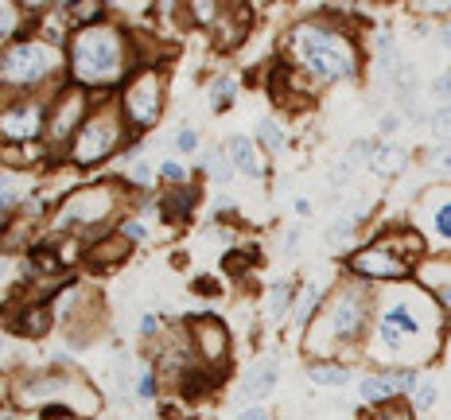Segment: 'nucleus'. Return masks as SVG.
<instances>
[{
  "label": "nucleus",
  "mask_w": 451,
  "mask_h": 420,
  "mask_svg": "<svg viewBox=\"0 0 451 420\" xmlns=\"http://www.w3.org/2000/svg\"><path fill=\"white\" fill-rule=\"evenodd\" d=\"M439 335V304L420 288H389L378 304L374 350L385 358H428L432 338Z\"/></svg>",
  "instance_id": "nucleus-1"
},
{
  "label": "nucleus",
  "mask_w": 451,
  "mask_h": 420,
  "mask_svg": "<svg viewBox=\"0 0 451 420\" xmlns=\"http://www.w3.org/2000/svg\"><path fill=\"white\" fill-rule=\"evenodd\" d=\"M71 74L82 86H113L129 74V39L113 24L78 27L71 39Z\"/></svg>",
  "instance_id": "nucleus-2"
},
{
  "label": "nucleus",
  "mask_w": 451,
  "mask_h": 420,
  "mask_svg": "<svg viewBox=\"0 0 451 420\" xmlns=\"http://www.w3.org/2000/svg\"><path fill=\"white\" fill-rule=\"evenodd\" d=\"M292 55L300 59V66L308 74H315L319 82H339V78H354L358 74V51L354 39L343 36L331 24H296L292 39H288Z\"/></svg>",
  "instance_id": "nucleus-3"
},
{
  "label": "nucleus",
  "mask_w": 451,
  "mask_h": 420,
  "mask_svg": "<svg viewBox=\"0 0 451 420\" xmlns=\"http://www.w3.org/2000/svg\"><path fill=\"white\" fill-rule=\"evenodd\" d=\"M369 315V300L358 288H339L327 300L323 315L315 319V327L308 331V350L311 354H331V350L346 347L362 335Z\"/></svg>",
  "instance_id": "nucleus-4"
},
{
  "label": "nucleus",
  "mask_w": 451,
  "mask_h": 420,
  "mask_svg": "<svg viewBox=\"0 0 451 420\" xmlns=\"http://www.w3.org/2000/svg\"><path fill=\"white\" fill-rule=\"evenodd\" d=\"M62 51L47 39H20L4 51V62H0V78L8 90H27V86L47 82L51 74L59 71Z\"/></svg>",
  "instance_id": "nucleus-5"
},
{
  "label": "nucleus",
  "mask_w": 451,
  "mask_h": 420,
  "mask_svg": "<svg viewBox=\"0 0 451 420\" xmlns=\"http://www.w3.org/2000/svg\"><path fill=\"white\" fill-rule=\"evenodd\" d=\"M121 136H125V109L101 106L97 113L86 117V125L78 129V136L71 140V160L78 164V168L97 164V160H106V156L117 152Z\"/></svg>",
  "instance_id": "nucleus-6"
},
{
  "label": "nucleus",
  "mask_w": 451,
  "mask_h": 420,
  "mask_svg": "<svg viewBox=\"0 0 451 420\" xmlns=\"http://www.w3.org/2000/svg\"><path fill=\"white\" fill-rule=\"evenodd\" d=\"M121 210V191L113 183H97V187H82L74 191L55 214L59 230H78V226H101Z\"/></svg>",
  "instance_id": "nucleus-7"
},
{
  "label": "nucleus",
  "mask_w": 451,
  "mask_h": 420,
  "mask_svg": "<svg viewBox=\"0 0 451 420\" xmlns=\"http://www.w3.org/2000/svg\"><path fill=\"white\" fill-rule=\"evenodd\" d=\"M121 109H125V121L136 132L152 129L160 121V113H164V74L156 66H141L129 78L125 94H121Z\"/></svg>",
  "instance_id": "nucleus-8"
},
{
  "label": "nucleus",
  "mask_w": 451,
  "mask_h": 420,
  "mask_svg": "<svg viewBox=\"0 0 451 420\" xmlns=\"http://www.w3.org/2000/svg\"><path fill=\"white\" fill-rule=\"evenodd\" d=\"M16 401L20 405H32V401H51V397H62L74 412H90L97 408V397L94 389L82 382V378H71V373H39V378H24V382L16 385Z\"/></svg>",
  "instance_id": "nucleus-9"
},
{
  "label": "nucleus",
  "mask_w": 451,
  "mask_h": 420,
  "mask_svg": "<svg viewBox=\"0 0 451 420\" xmlns=\"http://www.w3.org/2000/svg\"><path fill=\"white\" fill-rule=\"evenodd\" d=\"M413 226L424 230L436 245H448L451 249V187H428L420 199H416L413 210Z\"/></svg>",
  "instance_id": "nucleus-10"
},
{
  "label": "nucleus",
  "mask_w": 451,
  "mask_h": 420,
  "mask_svg": "<svg viewBox=\"0 0 451 420\" xmlns=\"http://www.w3.org/2000/svg\"><path fill=\"white\" fill-rule=\"evenodd\" d=\"M350 273L369 276V280H404L413 273V264L401 261L389 241H378V245H366V249H358L350 257Z\"/></svg>",
  "instance_id": "nucleus-11"
},
{
  "label": "nucleus",
  "mask_w": 451,
  "mask_h": 420,
  "mask_svg": "<svg viewBox=\"0 0 451 420\" xmlns=\"http://www.w3.org/2000/svg\"><path fill=\"white\" fill-rule=\"evenodd\" d=\"M86 125V94L82 90H66L59 94L55 109L47 117V140L51 145H62L66 136H78V129Z\"/></svg>",
  "instance_id": "nucleus-12"
},
{
  "label": "nucleus",
  "mask_w": 451,
  "mask_h": 420,
  "mask_svg": "<svg viewBox=\"0 0 451 420\" xmlns=\"http://www.w3.org/2000/svg\"><path fill=\"white\" fill-rule=\"evenodd\" d=\"M0 129H4V140H8L12 148L36 140L39 132L47 129V121H43V106H39V101H12V106L4 109Z\"/></svg>",
  "instance_id": "nucleus-13"
},
{
  "label": "nucleus",
  "mask_w": 451,
  "mask_h": 420,
  "mask_svg": "<svg viewBox=\"0 0 451 420\" xmlns=\"http://www.w3.org/2000/svg\"><path fill=\"white\" fill-rule=\"evenodd\" d=\"M413 276H416V284H420L439 308H448L451 312V253L420 257V261L413 264Z\"/></svg>",
  "instance_id": "nucleus-14"
},
{
  "label": "nucleus",
  "mask_w": 451,
  "mask_h": 420,
  "mask_svg": "<svg viewBox=\"0 0 451 420\" xmlns=\"http://www.w3.org/2000/svg\"><path fill=\"white\" fill-rule=\"evenodd\" d=\"M416 385H420V373L413 370H389V373H369L362 378V401H389L397 393H416Z\"/></svg>",
  "instance_id": "nucleus-15"
},
{
  "label": "nucleus",
  "mask_w": 451,
  "mask_h": 420,
  "mask_svg": "<svg viewBox=\"0 0 451 420\" xmlns=\"http://www.w3.org/2000/svg\"><path fill=\"white\" fill-rule=\"evenodd\" d=\"M191 338L199 343V354L206 362H222L226 350H230V335H226L222 319H214V315H199L195 323H187Z\"/></svg>",
  "instance_id": "nucleus-16"
},
{
  "label": "nucleus",
  "mask_w": 451,
  "mask_h": 420,
  "mask_svg": "<svg viewBox=\"0 0 451 420\" xmlns=\"http://www.w3.org/2000/svg\"><path fill=\"white\" fill-rule=\"evenodd\" d=\"M226 156L234 160V168L245 171V175H253V180H261L265 175V160H261V152H257V145H253L249 136H230Z\"/></svg>",
  "instance_id": "nucleus-17"
},
{
  "label": "nucleus",
  "mask_w": 451,
  "mask_h": 420,
  "mask_svg": "<svg viewBox=\"0 0 451 420\" xmlns=\"http://www.w3.org/2000/svg\"><path fill=\"white\" fill-rule=\"evenodd\" d=\"M276 389V358H261L257 366L249 370V378L241 382V397H269Z\"/></svg>",
  "instance_id": "nucleus-18"
},
{
  "label": "nucleus",
  "mask_w": 451,
  "mask_h": 420,
  "mask_svg": "<svg viewBox=\"0 0 451 420\" xmlns=\"http://www.w3.org/2000/svg\"><path fill=\"white\" fill-rule=\"evenodd\" d=\"M27 191H36V187H32V180H27L24 171H20V168H4V191H0V206H4V210H16L24 199H32Z\"/></svg>",
  "instance_id": "nucleus-19"
},
{
  "label": "nucleus",
  "mask_w": 451,
  "mask_h": 420,
  "mask_svg": "<svg viewBox=\"0 0 451 420\" xmlns=\"http://www.w3.org/2000/svg\"><path fill=\"white\" fill-rule=\"evenodd\" d=\"M195 187H171V191L160 199V210H164V218L167 222H183V218L195 210Z\"/></svg>",
  "instance_id": "nucleus-20"
},
{
  "label": "nucleus",
  "mask_w": 451,
  "mask_h": 420,
  "mask_svg": "<svg viewBox=\"0 0 451 420\" xmlns=\"http://www.w3.org/2000/svg\"><path fill=\"white\" fill-rule=\"evenodd\" d=\"M125 253H129V238H125V234L117 230L113 238H97V245L90 249V261L106 269V264H117L121 257H125Z\"/></svg>",
  "instance_id": "nucleus-21"
},
{
  "label": "nucleus",
  "mask_w": 451,
  "mask_h": 420,
  "mask_svg": "<svg viewBox=\"0 0 451 420\" xmlns=\"http://www.w3.org/2000/svg\"><path fill=\"white\" fill-rule=\"evenodd\" d=\"M315 308H319V284H304L296 308H292V327H308Z\"/></svg>",
  "instance_id": "nucleus-22"
},
{
  "label": "nucleus",
  "mask_w": 451,
  "mask_h": 420,
  "mask_svg": "<svg viewBox=\"0 0 451 420\" xmlns=\"http://www.w3.org/2000/svg\"><path fill=\"white\" fill-rule=\"evenodd\" d=\"M308 378L315 385H346V382H350V370L339 366V362H311Z\"/></svg>",
  "instance_id": "nucleus-23"
},
{
  "label": "nucleus",
  "mask_w": 451,
  "mask_h": 420,
  "mask_svg": "<svg viewBox=\"0 0 451 420\" xmlns=\"http://www.w3.org/2000/svg\"><path fill=\"white\" fill-rule=\"evenodd\" d=\"M354 226H358V214H339L331 226H327V245H331V249H346L350 238H354Z\"/></svg>",
  "instance_id": "nucleus-24"
},
{
  "label": "nucleus",
  "mask_w": 451,
  "mask_h": 420,
  "mask_svg": "<svg viewBox=\"0 0 451 420\" xmlns=\"http://www.w3.org/2000/svg\"><path fill=\"white\" fill-rule=\"evenodd\" d=\"M369 168L378 171V175H397L404 168V152L401 148H378L374 160H369Z\"/></svg>",
  "instance_id": "nucleus-25"
},
{
  "label": "nucleus",
  "mask_w": 451,
  "mask_h": 420,
  "mask_svg": "<svg viewBox=\"0 0 451 420\" xmlns=\"http://www.w3.org/2000/svg\"><path fill=\"white\" fill-rule=\"evenodd\" d=\"M27 319H12V331H20V335H43L51 323V312L47 308H32V312H24Z\"/></svg>",
  "instance_id": "nucleus-26"
},
{
  "label": "nucleus",
  "mask_w": 451,
  "mask_h": 420,
  "mask_svg": "<svg viewBox=\"0 0 451 420\" xmlns=\"http://www.w3.org/2000/svg\"><path fill=\"white\" fill-rule=\"evenodd\" d=\"M234 90H238V82H234L230 74L214 78V86H210V109H230V101H234Z\"/></svg>",
  "instance_id": "nucleus-27"
},
{
  "label": "nucleus",
  "mask_w": 451,
  "mask_h": 420,
  "mask_svg": "<svg viewBox=\"0 0 451 420\" xmlns=\"http://www.w3.org/2000/svg\"><path fill=\"white\" fill-rule=\"evenodd\" d=\"M20 20H24V16H20V4L4 0V8H0V36L16 43V36H20Z\"/></svg>",
  "instance_id": "nucleus-28"
},
{
  "label": "nucleus",
  "mask_w": 451,
  "mask_h": 420,
  "mask_svg": "<svg viewBox=\"0 0 451 420\" xmlns=\"http://www.w3.org/2000/svg\"><path fill=\"white\" fill-rule=\"evenodd\" d=\"M206 168H210V175L214 180H230V175H234V160L230 156H222V152H206Z\"/></svg>",
  "instance_id": "nucleus-29"
},
{
  "label": "nucleus",
  "mask_w": 451,
  "mask_h": 420,
  "mask_svg": "<svg viewBox=\"0 0 451 420\" xmlns=\"http://www.w3.org/2000/svg\"><path fill=\"white\" fill-rule=\"evenodd\" d=\"M288 300H292L288 284H273V292H269V315H273V319H280V315L288 312Z\"/></svg>",
  "instance_id": "nucleus-30"
},
{
  "label": "nucleus",
  "mask_w": 451,
  "mask_h": 420,
  "mask_svg": "<svg viewBox=\"0 0 451 420\" xmlns=\"http://www.w3.org/2000/svg\"><path fill=\"white\" fill-rule=\"evenodd\" d=\"M432 129H436V136L443 145H451V106H439L432 113Z\"/></svg>",
  "instance_id": "nucleus-31"
},
{
  "label": "nucleus",
  "mask_w": 451,
  "mask_h": 420,
  "mask_svg": "<svg viewBox=\"0 0 451 420\" xmlns=\"http://www.w3.org/2000/svg\"><path fill=\"white\" fill-rule=\"evenodd\" d=\"M261 140L273 148V152H280V148H284V132H280V125H276V121H261Z\"/></svg>",
  "instance_id": "nucleus-32"
},
{
  "label": "nucleus",
  "mask_w": 451,
  "mask_h": 420,
  "mask_svg": "<svg viewBox=\"0 0 451 420\" xmlns=\"http://www.w3.org/2000/svg\"><path fill=\"white\" fill-rule=\"evenodd\" d=\"M129 183L148 187V183H152V164H148V160H132L129 164Z\"/></svg>",
  "instance_id": "nucleus-33"
},
{
  "label": "nucleus",
  "mask_w": 451,
  "mask_h": 420,
  "mask_svg": "<svg viewBox=\"0 0 451 420\" xmlns=\"http://www.w3.org/2000/svg\"><path fill=\"white\" fill-rule=\"evenodd\" d=\"M413 401H416V408H432V401H436V382H432V378H420Z\"/></svg>",
  "instance_id": "nucleus-34"
},
{
  "label": "nucleus",
  "mask_w": 451,
  "mask_h": 420,
  "mask_svg": "<svg viewBox=\"0 0 451 420\" xmlns=\"http://www.w3.org/2000/svg\"><path fill=\"white\" fill-rule=\"evenodd\" d=\"M432 94H436L443 106H451V71H443L436 82H432Z\"/></svg>",
  "instance_id": "nucleus-35"
},
{
  "label": "nucleus",
  "mask_w": 451,
  "mask_h": 420,
  "mask_svg": "<svg viewBox=\"0 0 451 420\" xmlns=\"http://www.w3.org/2000/svg\"><path fill=\"white\" fill-rule=\"evenodd\" d=\"M175 148H179V152H195V148H199V132H195V129H179Z\"/></svg>",
  "instance_id": "nucleus-36"
},
{
  "label": "nucleus",
  "mask_w": 451,
  "mask_h": 420,
  "mask_svg": "<svg viewBox=\"0 0 451 420\" xmlns=\"http://www.w3.org/2000/svg\"><path fill=\"white\" fill-rule=\"evenodd\" d=\"M432 168H436V171H451V145H439V148H436Z\"/></svg>",
  "instance_id": "nucleus-37"
},
{
  "label": "nucleus",
  "mask_w": 451,
  "mask_h": 420,
  "mask_svg": "<svg viewBox=\"0 0 451 420\" xmlns=\"http://www.w3.org/2000/svg\"><path fill=\"white\" fill-rule=\"evenodd\" d=\"M374 420H413V412H409V408H401V405H389V408H381Z\"/></svg>",
  "instance_id": "nucleus-38"
},
{
  "label": "nucleus",
  "mask_w": 451,
  "mask_h": 420,
  "mask_svg": "<svg viewBox=\"0 0 451 420\" xmlns=\"http://www.w3.org/2000/svg\"><path fill=\"white\" fill-rule=\"evenodd\" d=\"M121 234H125L129 241H141L144 238V226H141V222H121Z\"/></svg>",
  "instance_id": "nucleus-39"
},
{
  "label": "nucleus",
  "mask_w": 451,
  "mask_h": 420,
  "mask_svg": "<svg viewBox=\"0 0 451 420\" xmlns=\"http://www.w3.org/2000/svg\"><path fill=\"white\" fill-rule=\"evenodd\" d=\"M160 175H164V180H171V183H179L183 175H187V171L179 168V164H164V168H160Z\"/></svg>",
  "instance_id": "nucleus-40"
},
{
  "label": "nucleus",
  "mask_w": 451,
  "mask_h": 420,
  "mask_svg": "<svg viewBox=\"0 0 451 420\" xmlns=\"http://www.w3.org/2000/svg\"><path fill=\"white\" fill-rule=\"evenodd\" d=\"M195 292H202V296H214V292H218V284H214L210 276H199V280H195Z\"/></svg>",
  "instance_id": "nucleus-41"
},
{
  "label": "nucleus",
  "mask_w": 451,
  "mask_h": 420,
  "mask_svg": "<svg viewBox=\"0 0 451 420\" xmlns=\"http://www.w3.org/2000/svg\"><path fill=\"white\" fill-rule=\"evenodd\" d=\"M136 389H141V397H152V393H156V382H152V373H144V378H141V385H136Z\"/></svg>",
  "instance_id": "nucleus-42"
},
{
  "label": "nucleus",
  "mask_w": 451,
  "mask_h": 420,
  "mask_svg": "<svg viewBox=\"0 0 451 420\" xmlns=\"http://www.w3.org/2000/svg\"><path fill=\"white\" fill-rule=\"evenodd\" d=\"M156 327H160L156 323V315H144L141 319V335H156Z\"/></svg>",
  "instance_id": "nucleus-43"
},
{
  "label": "nucleus",
  "mask_w": 451,
  "mask_h": 420,
  "mask_svg": "<svg viewBox=\"0 0 451 420\" xmlns=\"http://www.w3.org/2000/svg\"><path fill=\"white\" fill-rule=\"evenodd\" d=\"M238 420H269V412H265V408H245Z\"/></svg>",
  "instance_id": "nucleus-44"
},
{
  "label": "nucleus",
  "mask_w": 451,
  "mask_h": 420,
  "mask_svg": "<svg viewBox=\"0 0 451 420\" xmlns=\"http://www.w3.org/2000/svg\"><path fill=\"white\" fill-rule=\"evenodd\" d=\"M393 129H397V117H393V113H385V117H381V132H385V136H389Z\"/></svg>",
  "instance_id": "nucleus-45"
},
{
  "label": "nucleus",
  "mask_w": 451,
  "mask_h": 420,
  "mask_svg": "<svg viewBox=\"0 0 451 420\" xmlns=\"http://www.w3.org/2000/svg\"><path fill=\"white\" fill-rule=\"evenodd\" d=\"M439 43H443V47H451V24L439 27Z\"/></svg>",
  "instance_id": "nucleus-46"
}]
</instances>
